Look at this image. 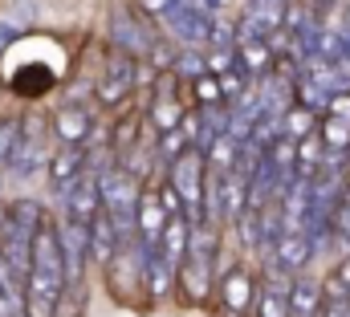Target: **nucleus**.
<instances>
[{
    "label": "nucleus",
    "instance_id": "f257e3e1",
    "mask_svg": "<svg viewBox=\"0 0 350 317\" xmlns=\"http://www.w3.org/2000/svg\"><path fill=\"white\" fill-rule=\"evenodd\" d=\"M212 264H216V236L200 224V228H191V236H187V256H183V264L175 268L187 301H196V305L208 301V293H212Z\"/></svg>",
    "mask_w": 350,
    "mask_h": 317
},
{
    "label": "nucleus",
    "instance_id": "f03ea898",
    "mask_svg": "<svg viewBox=\"0 0 350 317\" xmlns=\"http://www.w3.org/2000/svg\"><path fill=\"white\" fill-rule=\"evenodd\" d=\"M151 4H155L151 12L172 29L179 41L200 45V41L212 37V12L204 4H191V0H151Z\"/></svg>",
    "mask_w": 350,
    "mask_h": 317
},
{
    "label": "nucleus",
    "instance_id": "7ed1b4c3",
    "mask_svg": "<svg viewBox=\"0 0 350 317\" xmlns=\"http://www.w3.org/2000/svg\"><path fill=\"white\" fill-rule=\"evenodd\" d=\"M172 187L183 204V220H191V228H200L208 216H204V155L187 151L172 163Z\"/></svg>",
    "mask_w": 350,
    "mask_h": 317
},
{
    "label": "nucleus",
    "instance_id": "20e7f679",
    "mask_svg": "<svg viewBox=\"0 0 350 317\" xmlns=\"http://www.w3.org/2000/svg\"><path fill=\"white\" fill-rule=\"evenodd\" d=\"M29 273L62 281L66 285V260H62V244H57V228L41 224V232L33 236V256H29Z\"/></svg>",
    "mask_w": 350,
    "mask_h": 317
},
{
    "label": "nucleus",
    "instance_id": "39448f33",
    "mask_svg": "<svg viewBox=\"0 0 350 317\" xmlns=\"http://www.w3.org/2000/svg\"><path fill=\"white\" fill-rule=\"evenodd\" d=\"M57 244H62V260H66V285L82 277V264L90 256V224H78V220H66L57 228Z\"/></svg>",
    "mask_w": 350,
    "mask_h": 317
},
{
    "label": "nucleus",
    "instance_id": "423d86ee",
    "mask_svg": "<svg viewBox=\"0 0 350 317\" xmlns=\"http://www.w3.org/2000/svg\"><path fill=\"white\" fill-rule=\"evenodd\" d=\"M110 41H114V49L126 53V57H139V53L151 49V45H147V33L139 29V20L131 16V8H114V12H110Z\"/></svg>",
    "mask_w": 350,
    "mask_h": 317
},
{
    "label": "nucleus",
    "instance_id": "0eeeda50",
    "mask_svg": "<svg viewBox=\"0 0 350 317\" xmlns=\"http://www.w3.org/2000/svg\"><path fill=\"white\" fill-rule=\"evenodd\" d=\"M220 297H224V305H228L232 314H245V309L257 301V281H253V273H249L245 264L228 268V273L220 277Z\"/></svg>",
    "mask_w": 350,
    "mask_h": 317
},
{
    "label": "nucleus",
    "instance_id": "6e6552de",
    "mask_svg": "<svg viewBox=\"0 0 350 317\" xmlns=\"http://www.w3.org/2000/svg\"><path fill=\"white\" fill-rule=\"evenodd\" d=\"M102 212V195H98V179L94 175H82L70 191H66V220H78V224H90L94 216Z\"/></svg>",
    "mask_w": 350,
    "mask_h": 317
},
{
    "label": "nucleus",
    "instance_id": "1a4fd4ad",
    "mask_svg": "<svg viewBox=\"0 0 350 317\" xmlns=\"http://www.w3.org/2000/svg\"><path fill=\"white\" fill-rule=\"evenodd\" d=\"M310 256H314V244L301 236L297 228H285V236L273 244V268H281V273H297V268H306Z\"/></svg>",
    "mask_w": 350,
    "mask_h": 317
},
{
    "label": "nucleus",
    "instance_id": "9d476101",
    "mask_svg": "<svg viewBox=\"0 0 350 317\" xmlns=\"http://www.w3.org/2000/svg\"><path fill=\"white\" fill-rule=\"evenodd\" d=\"M131 85H135V61L126 53H114L110 66H106V78L98 81V98L102 102H118L122 94H131Z\"/></svg>",
    "mask_w": 350,
    "mask_h": 317
},
{
    "label": "nucleus",
    "instance_id": "9b49d317",
    "mask_svg": "<svg viewBox=\"0 0 350 317\" xmlns=\"http://www.w3.org/2000/svg\"><path fill=\"white\" fill-rule=\"evenodd\" d=\"M86 171V147H62L57 155L49 158V179L57 191H70Z\"/></svg>",
    "mask_w": 350,
    "mask_h": 317
},
{
    "label": "nucleus",
    "instance_id": "f8f14e48",
    "mask_svg": "<svg viewBox=\"0 0 350 317\" xmlns=\"http://www.w3.org/2000/svg\"><path fill=\"white\" fill-rule=\"evenodd\" d=\"M114 252H118V232H114L110 216H106V212H98V216L90 220V256H94L98 264H110V260H114Z\"/></svg>",
    "mask_w": 350,
    "mask_h": 317
},
{
    "label": "nucleus",
    "instance_id": "ddd939ff",
    "mask_svg": "<svg viewBox=\"0 0 350 317\" xmlns=\"http://www.w3.org/2000/svg\"><path fill=\"white\" fill-rule=\"evenodd\" d=\"M90 110L82 106H62V114H57V139L66 143V147H82L90 139Z\"/></svg>",
    "mask_w": 350,
    "mask_h": 317
},
{
    "label": "nucleus",
    "instance_id": "4468645a",
    "mask_svg": "<svg viewBox=\"0 0 350 317\" xmlns=\"http://www.w3.org/2000/svg\"><path fill=\"white\" fill-rule=\"evenodd\" d=\"M318 309H322V285L310 281V277H293V285H289V314L318 317Z\"/></svg>",
    "mask_w": 350,
    "mask_h": 317
},
{
    "label": "nucleus",
    "instance_id": "2eb2a0df",
    "mask_svg": "<svg viewBox=\"0 0 350 317\" xmlns=\"http://www.w3.org/2000/svg\"><path fill=\"white\" fill-rule=\"evenodd\" d=\"M135 224H139V240H159V236H163L167 212H163L159 195H139V212H135Z\"/></svg>",
    "mask_w": 350,
    "mask_h": 317
},
{
    "label": "nucleus",
    "instance_id": "dca6fc26",
    "mask_svg": "<svg viewBox=\"0 0 350 317\" xmlns=\"http://www.w3.org/2000/svg\"><path fill=\"white\" fill-rule=\"evenodd\" d=\"M249 208V183L241 175H224V204H220V220L224 224H237V216Z\"/></svg>",
    "mask_w": 350,
    "mask_h": 317
},
{
    "label": "nucleus",
    "instance_id": "f3484780",
    "mask_svg": "<svg viewBox=\"0 0 350 317\" xmlns=\"http://www.w3.org/2000/svg\"><path fill=\"white\" fill-rule=\"evenodd\" d=\"M318 139H322V147H326V151H347V147H350V122L326 118V122H322V130H318Z\"/></svg>",
    "mask_w": 350,
    "mask_h": 317
},
{
    "label": "nucleus",
    "instance_id": "a211bd4d",
    "mask_svg": "<svg viewBox=\"0 0 350 317\" xmlns=\"http://www.w3.org/2000/svg\"><path fill=\"white\" fill-rule=\"evenodd\" d=\"M191 147H187V130L183 126H175V130H163V139H159V151L155 155L163 158V163H175L179 155H187Z\"/></svg>",
    "mask_w": 350,
    "mask_h": 317
},
{
    "label": "nucleus",
    "instance_id": "6ab92c4d",
    "mask_svg": "<svg viewBox=\"0 0 350 317\" xmlns=\"http://www.w3.org/2000/svg\"><path fill=\"white\" fill-rule=\"evenodd\" d=\"M175 74L183 81H200V78H208V61L196 57V53H183V57L175 61Z\"/></svg>",
    "mask_w": 350,
    "mask_h": 317
},
{
    "label": "nucleus",
    "instance_id": "aec40b11",
    "mask_svg": "<svg viewBox=\"0 0 350 317\" xmlns=\"http://www.w3.org/2000/svg\"><path fill=\"white\" fill-rule=\"evenodd\" d=\"M16 143H21V122L0 118V158L12 155V151H16Z\"/></svg>",
    "mask_w": 350,
    "mask_h": 317
},
{
    "label": "nucleus",
    "instance_id": "412c9836",
    "mask_svg": "<svg viewBox=\"0 0 350 317\" xmlns=\"http://www.w3.org/2000/svg\"><path fill=\"white\" fill-rule=\"evenodd\" d=\"M334 232H338L342 244L350 248V191L338 199V208H334Z\"/></svg>",
    "mask_w": 350,
    "mask_h": 317
},
{
    "label": "nucleus",
    "instance_id": "4be33fe9",
    "mask_svg": "<svg viewBox=\"0 0 350 317\" xmlns=\"http://www.w3.org/2000/svg\"><path fill=\"white\" fill-rule=\"evenodd\" d=\"M326 118H338V122H350V94H334L326 102Z\"/></svg>",
    "mask_w": 350,
    "mask_h": 317
},
{
    "label": "nucleus",
    "instance_id": "5701e85b",
    "mask_svg": "<svg viewBox=\"0 0 350 317\" xmlns=\"http://www.w3.org/2000/svg\"><path fill=\"white\" fill-rule=\"evenodd\" d=\"M16 33H21V29H16L12 20H0V53H4L12 41H16Z\"/></svg>",
    "mask_w": 350,
    "mask_h": 317
},
{
    "label": "nucleus",
    "instance_id": "b1692460",
    "mask_svg": "<svg viewBox=\"0 0 350 317\" xmlns=\"http://www.w3.org/2000/svg\"><path fill=\"white\" fill-rule=\"evenodd\" d=\"M334 281H338V285H342V289L350 293V256L342 260V268H338V277H334Z\"/></svg>",
    "mask_w": 350,
    "mask_h": 317
},
{
    "label": "nucleus",
    "instance_id": "393cba45",
    "mask_svg": "<svg viewBox=\"0 0 350 317\" xmlns=\"http://www.w3.org/2000/svg\"><path fill=\"white\" fill-rule=\"evenodd\" d=\"M342 33H347V37H350V8H347V25H342Z\"/></svg>",
    "mask_w": 350,
    "mask_h": 317
},
{
    "label": "nucleus",
    "instance_id": "a878e982",
    "mask_svg": "<svg viewBox=\"0 0 350 317\" xmlns=\"http://www.w3.org/2000/svg\"><path fill=\"white\" fill-rule=\"evenodd\" d=\"M204 4H208V8H216V4H224V0H204Z\"/></svg>",
    "mask_w": 350,
    "mask_h": 317
},
{
    "label": "nucleus",
    "instance_id": "bb28decb",
    "mask_svg": "<svg viewBox=\"0 0 350 317\" xmlns=\"http://www.w3.org/2000/svg\"><path fill=\"white\" fill-rule=\"evenodd\" d=\"M318 4H330V0H318Z\"/></svg>",
    "mask_w": 350,
    "mask_h": 317
},
{
    "label": "nucleus",
    "instance_id": "cd10ccee",
    "mask_svg": "<svg viewBox=\"0 0 350 317\" xmlns=\"http://www.w3.org/2000/svg\"><path fill=\"white\" fill-rule=\"evenodd\" d=\"M16 317H29V314H16Z\"/></svg>",
    "mask_w": 350,
    "mask_h": 317
},
{
    "label": "nucleus",
    "instance_id": "c85d7f7f",
    "mask_svg": "<svg viewBox=\"0 0 350 317\" xmlns=\"http://www.w3.org/2000/svg\"><path fill=\"white\" fill-rule=\"evenodd\" d=\"M289 317H297V314H289Z\"/></svg>",
    "mask_w": 350,
    "mask_h": 317
}]
</instances>
